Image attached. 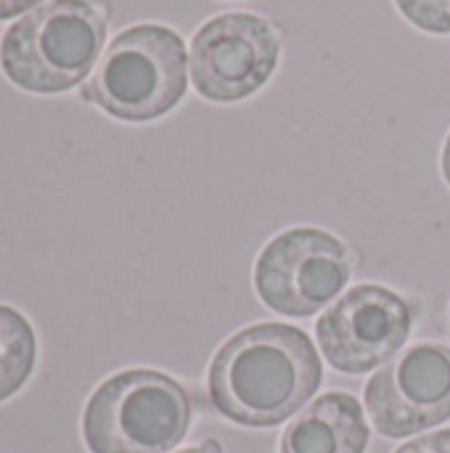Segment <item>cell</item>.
Wrapping results in <instances>:
<instances>
[{
	"instance_id": "cell-11",
	"label": "cell",
	"mask_w": 450,
	"mask_h": 453,
	"mask_svg": "<svg viewBox=\"0 0 450 453\" xmlns=\"http://www.w3.org/2000/svg\"><path fill=\"white\" fill-rule=\"evenodd\" d=\"M400 13L419 29L450 35V0H395Z\"/></svg>"
},
{
	"instance_id": "cell-10",
	"label": "cell",
	"mask_w": 450,
	"mask_h": 453,
	"mask_svg": "<svg viewBox=\"0 0 450 453\" xmlns=\"http://www.w3.org/2000/svg\"><path fill=\"white\" fill-rule=\"evenodd\" d=\"M37 358V340L29 321L0 305V401L11 398L29 380Z\"/></svg>"
},
{
	"instance_id": "cell-4",
	"label": "cell",
	"mask_w": 450,
	"mask_h": 453,
	"mask_svg": "<svg viewBox=\"0 0 450 453\" xmlns=\"http://www.w3.org/2000/svg\"><path fill=\"white\" fill-rule=\"evenodd\" d=\"M188 393L167 374L130 369L88 401L82 435L90 453H167L188 433Z\"/></svg>"
},
{
	"instance_id": "cell-12",
	"label": "cell",
	"mask_w": 450,
	"mask_h": 453,
	"mask_svg": "<svg viewBox=\"0 0 450 453\" xmlns=\"http://www.w3.org/2000/svg\"><path fill=\"white\" fill-rule=\"evenodd\" d=\"M395 453H450V430H440V433L416 438V441L400 446Z\"/></svg>"
},
{
	"instance_id": "cell-15",
	"label": "cell",
	"mask_w": 450,
	"mask_h": 453,
	"mask_svg": "<svg viewBox=\"0 0 450 453\" xmlns=\"http://www.w3.org/2000/svg\"><path fill=\"white\" fill-rule=\"evenodd\" d=\"M443 175H446V183L450 186V135L443 146Z\"/></svg>"
},
{
	"instance_id": "cell-7",
	"label": "cell",
	"mask_w": 450,
	"mask_h": 453,
	"mask_svg": "<svg viewBox=\"0 0 450 453\" xmlns=\"http://www.w3.org/2000/svg\"><path fill=\"white\" fill-rule=\"evenodd\" d=\"M414 311L406 297L377 284H361L318 319L316 334L324 358L345 374H366L406 345Z\"/></svg>"
},
{
	"instance_id": "cell-1",
	"label": "cell",
	"mask_w": 450,
	"mask_h": 453,
	"mask_svg": "<svg viewBox=\"0 0 450 453\" xmlns=\"http://www.w3.org/2000/svg\"><path fill=\"white\" fill-rule=\"evenodd\" d=\"M324 380L313 340L289 324L236 332L210 366L215 409L244 427H276L318 393Z\"/></svg>"
},
{
	"instance_id": "cell-3",
	"label": "cell",
	"mask_w": 450,
	"mask_h": 453,
	"mask_svg": "<svg viewBox=\"0 0 450 453\" xmlns=\"http://www.w3.org/2000/svg\"><path fill=\"white\" fill-rule=\"evenodd\" d=\"M186 85L188 56L180 35L162 24H138L109 42L82 93L117 119L149 122L167 114Z\"/></svg>"
},
{
	"instance_id": "cell-14",
	"label": "cell",
	"mask_w": 450,
	"mask_h": 453,
	"mask_svg": "<svg viewBox=\"0 0 450 453\" xmlns=\"http://www.w3.org/2000/svg\"><path fill=\"white\" fill-rule=\"evenodd\" d=\"M175 453H223V446L217 441H204L199 446H191V449H183V451Z\"/></svg>"
},
{
	"instance_id": "cell-9",
	"label": "cell",
	"mask_w": 450,
	"mask_h": 453,
	"mask_svg": "<svg viewBox=\"0 0 450 453\" xmlns=\"http://www.w3.org/2000/svg\"><path fill=\"white\" fill-rule=\"evenodd\" d=\"M369 425L363 406L347 393H326L286 427L281 453H363Z\"/></svg>"
},
{
	"instance_id": "cell-13",
	"label": "cell",
	"mask_w": 450,
	"mask_h": 453,
	"mask_svg": "<svg viewBox=\"0 0 450 453\" xmlns=\"http://www.w3.org/2000/svg\"><path fill=\"white\" fill-rule=\"evenodd\" d=\"M40 0H0V19H11L32 5H37Z\"/></svg>"
},
{
	"instance_id": "cell-5",
	"label": "cell",
	"mask_w": 450,
	"mask_h": 453,
	"mask_svg": "<svg viewBox=\"0 0 450 453\" xmlns=\"http://www.w3.org/2000/svg\"><path fill=\"white\" fill-rule=\"evenodd\" d=\"M353 279L350 250L321 228L278 234L255 265L260 300L281 316H313Z\"/></svg>"
},
{
	"instance_id": "cell-8",
	"label": "cell",
	"mask_w": 450,
	"mask_h": 453,
	"mask_svg": "<svg viewBox=\"0 0 450 453\" xmlns=\"http://www.w3.org/2000/svg\"><path fill=\"white\" fill-rule=\"evenodd\" d=\"M366 409L385 438H411L450 419V348L419 342L379 369Z\"/></svg>"
},
{
	"instance_id": "cell-16",
	"label": "cell",
	"mask_w": 450,
	"mask_h": 453,
	"mask_svg": "<svg viewBox=\"0 0 450 453\" xmlns=\"http://www.w3.org/2000/svg\"><path fill=\"white\" fill-rule=\"evenodd\" d=\"M446 326H448V334H450V308H448V319H446Z\"/></svg>"
},
{
	"instance_id": "cell-2",
	"label": "cell",
	"mask_w": 450,
	"mask_h": 453,
	"mask_svg": "<svg viewBox=\"0 0 450 453\" xmlns=\"http://www.w3.org/2000/svg\"><path fill=\"white\" fill-rule=\"evenodd\" d=\"M106 19L88 0H50L13 21L0 42L5 77L32 93L74 88L98 61Z\"/></svg>"
},
{
	"instance_id": "cell-6",
	"label": "cell",
	"mask_w": 450,
	"mask_h": 453,
	"mask_svg": "<svg viewBox=\"0 0 450 453\" xmlns=\"http://www.w3.org/2000/svg\"><path fill=\"white\" fill-rule=\"evenodd\" d=\"M281 56L278 29L255 13H223L210 19L191 42L194 88L220 104L257 93Z\"/></svg>"
}]
</instances>
